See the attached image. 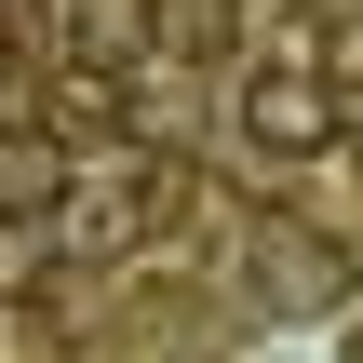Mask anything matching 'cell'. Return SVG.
Wrapping results in <instances>:
<instances>
[{
  "label": "cell",
  "instance_id": "obj_7",
  "mask_svg": "<svg viewBox=\"0 0 363 363\" xmlns=\"http://www.w3.org/2000/svg\"><path fill=\"white\" fill-rule=\"evenodd\" d=\"M310 13H363V0H310Z\"/></svg>",
  "mask_w": 363,
  "mask_h": 363
},
{
  "label": "cell",
  "instance_id": "obj_8",
  "mask_svg": "<svg viewBox=\"0 0 363 363\" xmlns=\"http://www.w3.org/2000/svg\"><path fill=\"white\" fill-rule=\"evenodd\" d=\"M350 162H363V121H350Z\"/></svg>",
  "mask_w": 363,
  "mask_h": 363
},
{
  "label": "cell",
  "instance_id": "obj_3",
  "mask_svg": "<svg viewBox=\"0 0 363 363\" xmlns=\"http://www.w3.org/2000/svg\"><path fill=\"white\" fill-rule=\"evenodd\" d=\"M81 175H67V135L54 121H0V216H54Z\"/></svg>",
  "mask_w": 363,
  "mask_h": 363
},
{
  "label": "cell",
  "instance_id": "obj_4",
  "mask_svg": "<svg viewBox=\"0 0 363 363\" xmlns=\"http://www.w3.org/2000/svg\"><path fill=\"white\" fill-rule=\"evenodd\" d=\"M54 135H121V67H94V54H81V67L54 81Z\"/></svg>",
  "mask_w": 363,
  "mask_h": 363
},
{
  "label": "cell",
  "instance_id": "obj_6",
  "mask_svg": "<svg viewBox=\"0 0 363 363\" xmlns=\"http://www.w3.org/2000/svg\"><path fill=\"white\" fill-rule=\"evenodd\" d=\"M40 283V216H0V296Z\"/></svg>",
  "mask_w": 363,
  "mask_h": 363
},
{
  "label": "cell",
  "instance_id": "obj_1",
  "mask_svg": "<svg viewBox=\"0 0 363 363\" xmlns=\"http://www.w3.org/2000/svg\"><path fill=\"white\" fill-rule=\"evenodd\" d=\"M242 135L269 148V162H323V148H350V94H337V67L310 54V67H256L242 81Z\"/></svg>",
  "mask_w": 363,
  "mask_h": 363
},
{
  "label": "cell",
  "instance_id": "obj_2",
  "mask_svg": "<svg viewBox=\"0 0 363 363\" xmlns=\"http://www.w3.org/2000/svg\"><path fill=\"white\" fill-rule=\"evenodd\" d=\"M256 283H269L283 323H323V310L350 296V242H323V229H256Z\"/></svg>",
  "mask_w": 363,
  "mask_h": 363
},
{
  "label": "cell",
  "instance_id": "obj_5",
  "mask_svg": "<svg viewBox=\"0 0 363 363\" xmlns=\"http://www.w3.org/2000/svg\"><path fill=\"white\" fill-rule=\"evenodd\" d=\"M67 27H81V54H94V67H121V54L148 40V0H67Z\"/></svg>",
  "mask_w": 363,
  "mask_h": 363
}]
</instances>
